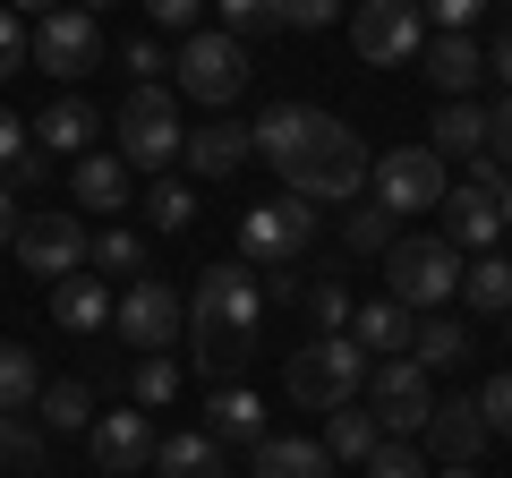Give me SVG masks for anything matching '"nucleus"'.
I'll return each instance as SVG.
<instances>
[{"label":"nucleus","mask_w":512,"mask_h":478,"mask_svg":"<svg viewBox=\"0 0 512 478\" xmlns=\"http://www.w3.org/2000/svg\"><path fill=\"white\" fill-rule=\"evenodd\" d=\"M427 146H436L444 163H453V154H461V163H470V154H487V111H478V103H444L436 129H427Z\"/></svg>","instance_id":"cd10ccee"},{"label":"nucleus","mask_w":512,"mask_h":478,"mask_svg":"<svg viewBox=\"0 0 512 478\" xmlns=\"http://www.w3.org/2000/svg\"><path fill=\"white\" fill-rule=\"evenodd\" d=\"M94 52H103V26L86 18V9H52V18H35V35H26V60L52 77H86Z\"/></svg>","instance_id":"4468645a"},{"label":"nucleus","mask_w":512,"mask_h":478,"mask_svg":"<svg viewBox=\"0 0 512 478\" xmlns=\"http://www.w3.org/2000/svg\"><path fill=\"white\" fill-rule=\"evenodd\" d=\"M461 350H470V333H461V316H419V342H410V359H419V368L427 376H436V368H461Z\"/></svg>","instance_id":"7c9ffc66"},{"label":"nucleus","mask_w":512,"mask_h":478,"mask_svg":"<svg viewBox=\"0 0 512 478\" xmlns=\"http://www.w3.org/2000/svg\"><path fill=\"white\" fill-rule=\"evenodd\" d=\"M69 197L94 205V214H120V205H128V163H120V154H77Z\"/></svg>","instance_id":"393cba45"},{"label":"nucleus","mask_w":512,"mask_h":478,"mask_svg":"<svg viewBox=\"0 0 512 478\" xmlns=\"http://www.w3.org/2000/svg\"><path fill=\"white\" fill-rule=\"evenodd\" d=\"M146 222H154V231H188V222H197V197H188V180H154Z\"/></svg>","instance_id":"58836bf2"},{"label":"nucleus","mask_w":512,"mask_h":478,"mask_svg":"<svg viewBox=\"0 0 512 478\" xmlns=\"http://www.w3.org/2000/svg\"><path fill=\"white\" fill-rule=\"evenodd\" d=\"M77 9H86V18H94V9H111V0H77Z\"/></svg>","instance_id":"bf43d9fd"},{"label":"nucleus","mask_w":512,"mask_h":478,"mask_svg":"<svg viewBox=\"0 0 512 478\" xmlns=\"http://www.w3.org/2000/svg\"><path fill=\"white\" fill-rule=\"evenodd\" d=\"M94 129H103V111L77 103V94H60V103H43L35 146H43V154H86V146H94Z\"/></svg>","instance_id":"412c9836"},{"label":"nucleus","mask_w":512,"mask_h":478,"mask_svg":"<svg viewBox=\"0 0 512 478\" xmlns=\"http://www.w3.org/2000/svg\"><path fill=\"white\" fill-rule=\"evenodd\" d=\"M180 325H188L180 291H171V282H154V274H137V282L120 291V308H111V333H120V342H137V350L180 342Z\"/></svg>","instance_id":"9b49d317"},{"label":"nucleus","mask_w":512,"mask_h":478,"mask_svg":"<svg viewBox=\"0 0 512 478\" xmlns=\"http://www.w3.org/2000/svg\"><path fill=\"white\" fill-rule=\"evenodd\" d=\"M393 205H350V222H342V248L350 257H384V248H393Z\"/></svg>","instance_id":"f704fd0d"},{"label":"nucleus","mask_w":512,"mask_h":478,"mask_svg":"<svg viewBox=\"0 0 512 478\" xmlns=\"http://www.w3.org/2000/svg\"><path fill=\"white\" fill-rule=\"evenodd\" d=\"M86 265H103V274H146V239L128 231V222H103L86 248Z\"/></svg>","instance_id":"72a5a7b5"},{"label":"nucleus","mask_w":512,"mask_h":478,"mask_svg":"<svg viewBox=\"0 0 512 478\" xmlns=\"http://www.w3.org/2000/svg\"><path fill=\"white\" fill-rule=\"evenodd\" d=\"M35 419L52 427V436H86V427H94V393L77 385V376H60V385H43V402H35Z\"/></svg>","instance_id":"c85d7f7f"},{"label":"nucleus","mask_w":512,"mask_h":478,"mask_svg":"<svg viewBox=\"0 0 512 478\" xmlns=\"http://www.w3.org/2000/svg\"><path fill=\"white\" fill-rule=\"evenodd\" d=\"M214 9H222V35H239V43L282 26V0H214Z\"/></svg>","instance_id":"4c0bfd02"},{"label":"nucleus","mask_w":512,"mask_h":478,"mask_svg":"<svg viewBox=\"0 0 512 478\" xmlns=\"http://www.w3.org/2000/svg\"><path fill=\"white\" fill-rule=\"evenodd\" d=\"M18 222H26V214H18V188L0 180V248H9V239H18Z\"/></svg>","instance_id":"5fc2aeb1"},{"label":"nucleus","mask_w":512,"mask_h":478,"mask_svg":"<svg viewBox=\"0 0 512 478\" xmlns=\"http://www.w3.org/2000/svg\"><path fill=\"white\" fill-rule=\"evenodd\" d=\"M487 154H495V163L512 171V94H504V103L487 111Z\"/></svg>","instance_id":"3c124183"},{"label":"nucleus","mask_w":512,"mask_h":478,"mask_svg":"<svg viewBox=\"0 0 512 478\" xmlns=\"http://www.w3.org/2000/svg\"><path fill=\"white\" fill-rule=\"evenodd\" d=\"M419 69L444 86V103H470V86L487 77V43H470V35H427Z\"/></svg>","instance_id":"f3484780"},{"label":"nucleus","mask_w":512,"mask_h":478,"mask_svg":"<svg viewBox=\"0 0 512 478\" xmlns=\"http://www.w3.org/2000/svg\"><path fill=\"white\" fill-rule=\"evenodd\" d=\"M350 52H359L367 69H402V60H419L427 52V9H419V0H359Z\"/></svg>","instance_id":"0eeeda50"},{"label":"nucleus","mask_w":512,"mask_h":478,"mask_svg":"<svg viewBox=\"0 0 512 478\" xmlns=\"http://www.w3.org/2000/svg\"><path fill=\"white\" fill-rule=\"evenodd\" d=\"M504 231H512V180H504Z\"/></svg>","instance_id":"13d9d810"},{"label":"nucleus","mask_w":512,"mask_h":478,"mask_svg":"<svg viewBox=\"0 0 512 478\" xmlns=\"http://www.w3.org/2000/svg\"><path fill=\"white\" fill-rule=\"evenodd\" d=\"M487 77L512 94V35H495V43H487Z\"/></svg>","instance_id":"864d4df0"},{"label":"nucleus","mask_w":512,"mask_h":478,"mask_svg":"<svg viewBox=\"0 0 512 478\" xmlns=\"http://www.w3.org/2000/svg\"><path fill=\"white\" fill-rule=\"evenodd\" d=\"M180 359H163V350H146V359H137V368H128V402L137 410H163V402H180Z\"/></svg>","instance_id":"2f4dec72"},{"label":"nucleus","mask_w":512,"mask_h":478,"mask_svg":"<svg viewBox=\"0 0 512 478\" xmlns=\"http://www.w3.org/2000/svg\"><path fill=\"white\" fill-rule=\"evenodd\" d=\"M43 427H35V410H0V470H18V478H35L43 470Z\"/></svg>","instance_id":"c756f323"},{"label":"nucleus","mask_w":512,"mask_h":478,"mask_svg":"<svg viewBox=\"0 0 512 478\" xmlns=\"http://www.w3.org/2000/svg\"><path fill=\"white\" fill-rule=\"evenodd\" d=\"M9 248H18V265L26 274H43V282H69V274H86V222L77 214H60V205H43V214H26L18 222V239H9Z\"/></svg>","instance_id":"9d476101"},{"label":"nucleus","mask_w":512,"mask_h":478,"mask_svg":"<svg viewBox=\"0 0 512 478\" xmlns=\"http://www.w3.org/2000/svg\"><path fill=\"white\" fill-rule=\"evenodd\" d=\"M308 239H316V205H308V197H291V188L239 214V248H248V257L265 265V274L299 265V257H308Z\"/></svg>","instance_id":"423d86ee"},{"label":"nucleus","mask_w":512,"mask_h":478,"mask_svg":"<svg viewBox=\"0 0 512 478\" xmlns=\"http://www.w3.org/2000/svg\"><path fill=\"white\" fill-rule=\"evenodd\" d=\"M180 154H188V171H197V180H231V171L256 154V137L239 129V120H205V129H188Z\"/></svg>","instance_id":"6ab92c4d"},{"label":"nucleus","mask_w":512,"mask_h":478,"mask_svg":"<svg viewBox=\"0 0 512 478\" xmlns=\"http://www.w3.org/2000/svg\"><path fill=\"white\" fill-rule=\"evenodd\" d=\"M504 350H512V316H504Z\"/></svg>","instance_id":"052dcab7"},{"label":"nucleus","mask_w":512,"mask_h":478,"mask_svg":"<svg viewBox=\"0 0 512 478\" xmlns=\"http://www.w3.org/2000/svg\"><path fill=\"white\" fill-rule=\"evenodd\" d=\"M43 171H52V154H43V146H26V154H18V163H9V188H35V180H43Z\"/></svg>","instance_id":"603ef678"},{"label":"nucleus","mask_w":512,"mask_h":478,"mask_svg":"<svg viewBox=\"0 0 512 478\" xmlns=\"http://www.w3.org/2000/svg\"><path fill=\"white\" fill-rule=\"evenodd\" d=\"M299 129H308V103H274L248 137H256V154H265V163H282V154L299 146Z\"/></svg>","instance_id":"c9c22d12"},{"label":"nucleus","mask_w":512,"mask_h":478,"mask_svg":"<svg viewBox=\"0 0 512 478\" xmlns=\"http://www.w3.org/2000/svg\"><path fill=\"white\" fill-rule=\"evenodd\" d=\"M504 180L512 171L495 163V154H470V163H461V188H478V197H504Z\"/></svg>","instance_id":"c03bdc74"},{"label":"nucleus","mask_w":512,"mask_h":478,"mask_svg":"<svg viewBox=\"0 0 512 478\" xmlns=\"http://www.w3.org/2000/svg\"><path fill=\"white\" fill-rule=\"evenodd\" d=\"M197 9H205V0H146V18L171 26V35H197Z\"/></svg>","instance_id":"49530a36"},{"label":"nucleus","mask_w":512,"mask_h":478,"mask_svg":"<svg viewBox=\"0 0 512 478\" xmlns=\"http://www.w3.org/2000/svg\"><path fill=\"white\" fill-rule=\"evenodd\" d=\"M427 478H478V470H470V461H444V470H427Z\"/></svg>","instance_id":"4d7b16f0"},{"label":"nucleus","mask_w":512,"mask_h":478,"mask_svg":"<svg viewBox=\"0 0 512 478\" xmlns=\"http://www.w3.org/2000/svg\"><path fill=\"white\" fill-rule=\"evenodd\" d=\"M308 316H316V333H350V291H342V274L325 265V282H308Z\"/></svg>","instance_id":"e433bc0d"},{"label":"nucleus","mask_w":512,"mask_h":478,"mask_svg":"<svg viewBox=\"0 0 512 478\" xmlns=\"http://www.w3.org/2000/svg\"><path fill=\"white\" fill-rule=\"evenodd\" d=\"M256 478H333V453H325V436H265Z\"/></svg>","instance_id":"4be33fe9"},{"label":"nucleus","mask_w":512,"mask_h":478,"mask_svg":"<svg viewBox=\"0 0 512 478\" xmlns=\"http://www.w3.org/2000/svg\"><path fill=\"white\" fill-rule=\"evenodd\" d=\"M154 478H231V470H222V444L197 427V436H163L154 444Z\"/></svg>","instance_id":"a878e982"},{"label":"nucleus","mask_w":512,"mask_h":478,"mask_svg":"<svg viewBox=\"0 0 512 478\" xmlns=\"http://www.w3.org/2000/svg\"><path fill=\"white\" fill-rule=\"evenodd\" d=\"M239 368H248V342H197V376L205 385H239Z\"/></svg>","instance_id":"ea45409f"},{"label":"nucleus","mask_w":512,"mask_h":478,"mask_svg":"<svg viewBox=\"0 0 512 478\" xmlns=\"http://www.w3.org/2000/svg\"><path fill=\"white\" fill-rule=\"evenodd\" d=\"M444 214H453V248H495L504 239V197L461 188V197H444Z\"/></svg>","instance_id":"bb28decb"},{"label":"nucleus","mask_w":512,"mask_h":478,"mask_svg":"<svg viewBox=\"0 0 512 478\" xmlns=\"http://www.w3.org/2000/svg\"><path fill=\"white\" fill-rule=\"evenodd\" d=\"M171 77L188 86V103L222 111V103H239V86H248V43H239V35H180Z\"/></svg>","instance_id":"6e6552de"},{"label":"nucleus","mask_w":512,"mask_h":478,"mask_svg":"<svg viewBox=\"0 0 512 478\" xmlns=\"http://www.w3.org/2000/svg\"><path fill=\"white\" fill-rule=\"evenodd\" d=\"M120 69L137 77V86H154V77H163L171 60H163V43H128V52H120Z\"/></svg>","instance_id":"09e8293b"},{"label":"nucleus","mask_w":512,"mask_h":478,"mask_svg":"<svg viewBox=\"0 0 512 478\" xmlns=\"http://www.w3.org/2000/svg\"><path fill=\"white\" fill-rule=\"evenodd\" d=\"M154 419L146 410H103V419L86 427V453H94V478H137V470H154Z\"/></svg>","instance_id":"ddd939ff"},{"label":"nucleus","mask_w":512,"mask_h":478,"mask_svg":"<svg viewBox=\"0 0 512 478\" xmlns=\"http://www.w3.org/2000/svg\"><path fill=\"white\" fill-rule=\"evenodd\" d=\"M478 410H487V436H512V376H495V385L478 393Z\"/></svg>","instance_id":"a18cd8bd"},{"label":"nucleus","mask_w":512,"mask_h":478,"mask_svg":"<svg viewBox=\"0 0 512 478\" xmlns=\"http://www.w3.org/2000/svg\"><path fill=\"white\" fill-rule=\"evenodd\" d=\"M0 9H18V18H26V9H35V18H52V0H0Z\"/></svg>","instance_id":"6e6d98bb"},{"label":"nucleus","mask_w":512,"mask_h":478,"mask_svg":"<svg viewBox=\"0 0 512 478\" xmlns=\"http://www.w3.org/2000/svg\"><path fill=\"white\" fill-rule=\"evenodd\" d=\"M350 342H359L367 359H402V350L419 342V316H410L402 299H367V308H350Z\"/></svg>","instance_id":"a211bd4d"},{"label":"nucleus","mask_w":512,"mask_h":478,"mask_svg":"<svg viewBox=\"0 0 512 478\" xmlns=\"http://www.w3.org/2000/svg\"><path fill=\"white\" fill-rule=\"evenodd\" d=\"M419 9H427V26H436V35H470V18L487 9V0H419Z\"/></svg>","instance_id":"37998d69"},{"label":"nucleus","mask_w":512,"mask_h":478,"mask_svg":"<svg viewBox=\"0 0 512 478\" xmlns=\"http://www.w3.org/2000/svg\"><path fill=\"white\" fill-rule=\"evenodd\" d=\"M376 444H384L376 410H333V419H325V453H333V470H367V461H376Z\"/></svg>","instance_id":"b1692460"},{"label":"nucleus","mask_w":512,"mask_h":478,"mask_svg":"<svg viewBox=\"0 0 512 478\" xmlns=\"http://www.w3.org/2000/svg\"><path fill=\"white\" fill-rule=\"evenodd\" d=\"M43 402V368L26 342H0V410H35Z\"/></svg>","instance_id":"473e14b6"},{"label":"nucleus","mask_w":512,"mask_h":478,"mask_svg":"<svg viewBox=\"0 0 512 478\" xmlns=\"http://www.w3.org/2000/svg\"><path fill=\"white\" fill-rule=\"evenodd\" d=\"M367 188H376V205H393V214L444 205V154L436 146H393L376 171H367Z\"/></svg>","instance_id":"f8f14e48"},{"label":"nucleus","mask_w":512,"mask_h":478,"mask_svg":"<svg viewBox=\"0 0 512 478\" xmlns=\"http://www.w3.org/2000/svg\"><path fill=\"white\" fill-rule=\"evenodd\" d=\"M367 478H427V461L410 453V436H384L376 461H367Z\"/></svg>","instance_id":"a19ab883"},{"label":"nucleus","mask_w":512,"mask_h":478,"mask_svg":"<svg viewBox=\"0 0 512 478\" xmlns=\"http://www.w3.org/2000/svg\"><path fill=\"white\" fill-rule=\"evenodd\" d=\"M180 146H188L180 103H171L163 86H137L120 103V120H111V154H120L128 171H171V163H180Z\"/></svg>","instance_id":"20e7f679"},{"label":"nucleus","mask_w":512,"mask_h":478,"mask_svg":"<svg viewBox=\"0 0 512 478\" xmlns=\"http://www.w3.org/2000/svg\"><path fill=\"white\" fill-rule=\"evenodd\" d=\"M18 60H26V18L0 9V77H18Z\"/></svg>","instance_id":"de8ad7c7"},{"label":"nucleus","mask_w":512,"mask_h":478,"mask_svg":"<svg viewBox=\"0 0 512 478\" xmlns=\"http://www.w3.org/2000/svg\"><path fill=\"white\" fill-rule=\"evenodd\" d=\"M384 299H402L410 316H436L461 299V248L453 239H393L384 248Z\"/></svg>","instance_id":"7ed1b4c3"},{"label":"nucleus","mask_w":512,"mask_h":478,"mask_svg":"<svg viewBox=\"0 0 512 478\" xmlns=\"http://www.w3.org/2000/svg\"><path fill=\"white\" fill-rule=\"evenodd\" d=\"M26 146H35V129H26L18 111H0V180H9V163H18Z\"/></svg>","instance_id":"8fccbe9b"},{"label":"nucleus","mask_w":512,"mask_h":478,"mask_svg":"<svg viewBox=\"0 0 512 478\" xmlns=\"http://www.w3.org/2000/svg\"><path fill=\"white\" fill-rule=\"evenodd\" d=\"M205 436H214V444H265V402H256L248 385H214V402H205Z\"/></svg>","instance_id":"aec40b11"},{"label":"nucleus","mask_w":512,"mask_h":478,"mask_svg":"<svg viewBox=\"0 0 512 478\" xmlns=\"http://www.w3.org/2000/svg\"><path fill=\"white\" fill-rule=\"evenodd\" d=\"M461 308H478V316H512V257L478 248V257L461 265Z\"/></svg>","instance_id":"5701e85b"},{"label":"nucleus","mask_w":512,"mask_h":478,"mask_svg":"<svg viewBox=\"0 0 512 478\" xmlns=\"http://www.w3.org/2000/svg\"><path fill=\"white\" fill-rule=\"evenodd\" d=\"M367 410H376V427L384 436H427V410H436V385H427V368L419 359H376L367 368Z\"/></svg>","instance_id":"1a4fd4ad"},{"label":"nucleus","mask_w":512,"mask_h":478,"mask_svg":"<svg viewBox=\"0 0 512 478\" xmlns=\"http://www.w3.org/2000/svg\"><path fill=\"white\" fill-rule=\"evenodd\" d=\"M333 18H342V0H282V26L291 35H325Z\"/></svg>","instance_id":"79ce46f5"},{"label":"nucleus","mask_w":512,"mask_h":478,"mask_svg":"<svg viewBox=\"0 0 512 478\" xmlns=\"http://www.w3.org/2000/svg\"><path fill=\"white\" fill-rule=\"evenodd\" d=\"M427 453L436 461H478L487 453V410H478V393H453V402L427 410Z\"/></svg>","instance_id":"2eb2a0df"},{"label":"nucleus","mask_w":512,"mask_h":478,"mask_svg":"<svg viewBox=\"0 0 512 478\" xmlns=\"http://www.w3.org/2000/svg\"><path fill=\"white\" fill-rule=\"evenodd\" d=\"M282 188H291V197H325V205H342V197H359L367 188V146H359V129H350V120H333V111H308V129H299V146L282 154Z\"/></svg>","instance_id":"f257e3e1"},{"label":"nucleus","mask_w":512,"mask_h":478,"mask_svg":"<svg viewBox=\"0 0 512 478\" xmlns=\"http://www.w3.org/2000/svg\"><path fill=\"white\" fill-rule=\"evenodd\" d=\"M256 316H265V291H256L248 265H205V274H197V299H188L197 342H248Z\"/></svg>","instance_id":"39448f33"},{"label":"nucleus","mask_w":512,"mask_h":478,"mask_svg":"<svg viewBox=\"0 0 512 478\" xmlns=\"http://www.w3.org/2000/svg\"><path fill=\"white\" fill-rule=\"evenodd\" d=\"M111 308H120V299L103 291V274H69V282H52V325L77 333V342L111 333Z\"/></svg>","instance_id":"dca6fc26"},{"label":"nucleus","mask_w":512,"mask_h":478,"mask_svg":"<svg viewBox=\"0 0 512 478\" xmlns=\"http://www.w3.org/2000/svg\"><path fill=\"white\" fill-rule=\"evenodd\" d=\"M367 368H376V359H367L350 333H316L308 350H291V368H282V393H291L299 410H350V402L367 393Z\"/></svg>","instance_id":"f03ea898"}]
</instances>
